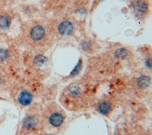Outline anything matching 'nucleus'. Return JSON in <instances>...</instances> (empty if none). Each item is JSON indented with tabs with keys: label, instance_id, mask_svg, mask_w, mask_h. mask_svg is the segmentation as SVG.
<instances>
[{
	"label": "nucleus",
	"instance_id": "obj_1",
	"mask_svg": "<svg viewBox=\"0 0 152 135\" xmlns=\"http://www.w3.org/2000/svg\"><path fill=\"white\" fill-rule=\"evenodd\" d=\"M42 109L36 103L27 108L20 124V131L24 134L35 133L42 128Z\"/></svg>",
	"mask_w": 152,
	"mask_h": 135
},
{
	"label": "nucleus",
	"instance_id": "obj_2",
	"mask_svg": "<svg viewBox=\"0 0 152 135\" xmlns=\"http://www.w3.org/2000/svg\"><path fill=\"white\" fill-rule=\"evenodd\" d=\"M42 128H59L63 125L65 121V117L62 110L53 103L42 109Z\"/></svg>",
	"mask_w": 152,
	"mask_h": 135
},
{
	"label": "nucleus",
	"instance_id": "obj_3",
	"mask_svg": "<svg viewBox=\"0 0 152 135\" xmlns=\"http://www.w3.org/2000/svg\"><path fill=\"white\" fill-rule=\"evenodd\" d=\"M14 103L19 108H28L36 103V96L34 92L28 88H22L11 94Z\"/></svg>",
	"mask_w": 152,
	"mask_h": 135
},
{
	"label": "nucleus",
	"instance_id": "obj_4",
	"mask_svg": "<svg viewBox=\"0 0 152 135\" xmlns=\"http://www.w3.org/2000/svg\"><path fill=\"white\" fill-rule=\"evenodd\" d=\"M46 32L43 27L40 25L33 26L30 31V37L34 42H40L45 37Z\"/></svg>",
	"mask_w": 152,
	"mask_h": 135
},
{
	"label": "nucleus",
	"instance_id": "obj_5",
	"mask_svg": "<svg viewBox=\"0 0 152 135\" xmlns=\"http://www.w3.org/2000/svg\"><path fill=\"white\" fill-rule=\"evenodd\" d=\"M58 32L62 35L68 36L72 34L74 30V26L72 24L67 20L61 22L58 27Z\"/></svg>",
	"mask_w": 152,
	"mask_h": 135
},
{
	"label": "nucleus",
	"instance_id": "obj_6",
	"mask_svg": "<svg viewBox=\"0 0 152 135\" xmlns=\"http://www.w3.org/2000/svg\"><path fill=\"white\" fill-rule=\"evenodd\" d=\"M33 64L37 67H43L48 62V58L43 54H37L33 58Z\"/></svg>",
	"mask_w": 152,
	"mask_h": 135
},
{
	"label": "nucleus",
	"instance_id": "obj_7",
	"mask_svg": "<svg viewBox=\"0 0 152 135\" xmlns=\"http://www.w3.org/2000/svg\"><path fill=\"white\" fill-rule=\"evenodd\" d=\"M133 8L140 13H145L147 11L148 7L146 2L143 0H136L132 4Z\"/></svg>",
	"mask_w": 152,
	"mask_h": 135
},
{
	"label": "nucleus",
	"instance_id": "obj_8",
	"mask_svg": "<svg viewBox=\"0 0 152 135\" xmlns=\"http://www.w3.org/2000/svg\"><path fill=\"white\" fill-rule=\"evenodd\" d=\"M97 110L100 114L103 115H107L111 111L112 105L109 102H103L99 105L97 106Z\"/></svg>",
	"mask_w": 152,
	"mask_h": 135
},
{
	"label": "nucleus",
	"instance_id": "obj_9",
	"mask_svg": "<svg viewBox=\"0 0 152 135\" xmlns=\"http://www.w3.org/2000/svg\"><path fill=\"white\" fill-rule=\"evenodd\" d=\"M11 20L10 18L5 15H0V29L1 30H7L11 26Z\"/></svg>",
	"mask_w": 152,
	"mask_h": 135
},
{
	"label": "nucleus",
	"instance_id": "obj_10",
	"mask_svg": "<svg viewBox=\"0 0 152 135\" xmlns=\"http://www.w3.org/2000/svg\"><path fill=\"white\" fill-rule=\"evenodd\" d=\"M151 82L150 78L147 76H141L137 80V84L140 87L146 88Z\"/></svg>",
	"mask_w": 152,
	"mask_h": 135
},
{
	"label": "nucleus",
	"instance_id": "obj_11",
	"mask_svg": "<svg viewBox=\"0 0 152 135\" xmlns=\"http://www.w3.org/2000/svg\"><path fill=\"white\" fill-rule=\"evenodd\" d=\"M11 53L7 49L1 48H0V62H3L7 61L10 57Z\"/></svg>",
	"mask_w": 152,
	"mask_h": 135
},
{
	"label": "nucleus",
	"instance_id": "obj_12",
	"mask_svg": "<svg viewBox=\"0 0 152 135\" xmlns=\"http://www.w3.org/2000/svg\"><path fill=\"white\" fill-rule=\"evenodd\" d=\"M128 55V52L126 49L122 48H119L115 52V56L118 59H124Z\"/></svg>",
	"mask_w": 152,
	"mask_h": 135
},
{
	"label": "nucleus",
	"instance_id": "obj_13",
	"mask_svg": "<svg viewBox=\"0 0 152 135\" xmlns=\"http://www.w3.org/2000/svg\"><path fill=\"white\" fill-rule=\"evenodd\" d=\"M81 64H82V63H81V61L80 60L79 61H78V62L77 63V64L75 65V67H74V68L72 70V71H71V76H74V75H75V74H77L78 72H79V71L80 70V69H81Z\"/></svg>",
	"mask_w": 152,
	"mask_h": 135
},
{
	"label": "nucleus",
	"instance_id": "obj_14",
	"mask_svg": "<svg viewBox=\"0 0 152 135\" xmlns=\"http://www.w3.org/2000/svg\"><path fill=\"white\" fill-rule=\"evenodd\" d=\"M145 64L147 67L148 68H152V59L151 58H148L146 59L145 62Z\"/></svg>",
	"mask_w": 152,
	"mask_h": 135
},
{
	"label": "nucleus",
	"instance_id": "obj_15",
	"mask_svg": "<svg viewBox=\"0 0 152 135\" xmlns=\"http://www.w3.org/2000/svg\"><path fill=\"white\" fill-rule=\"evenodd\" d=\"M89 46H90V45H88V43H87V42H85V43H84V45H83L84 48H88Z\"/></svg>",
	"mask_w": 152,
	"mask_h": 135
}]
</instances>
